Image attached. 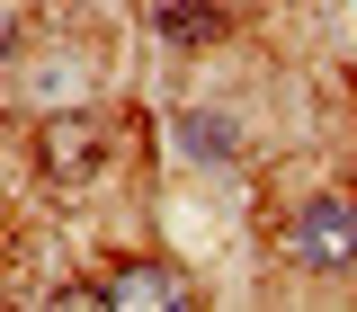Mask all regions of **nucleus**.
I'll return each mask as SVG.
<instances>
[{
	"label": "nucleus",
	"mask_w": 357,
	"mask_h": 312,
	"mask_svg": "<svg viewBox=\"0 0 357 312\" xmlns=\"http://www.w3.org/2000/svg\"><path fill=\"white\" fill-rule=\"evenodd\" d=\"M286 259L304 276H349L357 267V196H340V187L304 196L295 223H286Z\"/></svg>",
	"instance_id": "1"
},
{
	"label": "nucleus",
	"mask_w": 357,
	"mask_h": 312,
	"mask_svg": "<svg viewBox=\"0 0 357 312\" xmlns=\"http://www.w3.org/2000/svg\"><path fill=\"white\" fill-rule=\"evenodd\" d=\"M107 152H116L107 116H89V107H54V116H36V170L54 178V187H89V178L107 170Z\"/></svg>",
	"instance_id": "2"
},
{
	"label": "nucleus",
	"mask_w": 357,
	"mask_h": 312,
	"mask_svg": "<svg viewBox=\"0 0 357 312\" xmlns=\"http://www.w3.org/2000/svg\"><path fill=\"white\" fill-rule=\"evenodd\" d=\"M98 295L126 304V312H170V304H188V276L170 259H107V286Z\"/></svg>",
	"instance_id": "3"
},
{
	"label": "nucleus",
	"mask_w": 357,
	"mask_h": 312,
	"mask_svg": "<svg viewBox=\"0 0 357 312\" xmlns=\"http://www.w3.org/2000/svg\"><path fill=\"white\" fill-rule=\"evenodd\" d=\"M178 152H188L197 170H232V161H241V125L215 116V107H188V116H178Z\"/></svg>",
	"instance_id": "4"
},
{
	"label": "nucleus",
	"mask_w": 357,
	"mask_h": 312,
	"mask_svg": "<svg viewBox=\"0 0 357 312\" xmlns=\"http://www.w3.org/2000/svg\"><path fill=\"white\" fill-rule=\"evenodd\" d=\"M152 36L161 45H215L223 36V9L215 0H152Z\"/></svg>",
	"instance_id": "5"
}]
</instances>
